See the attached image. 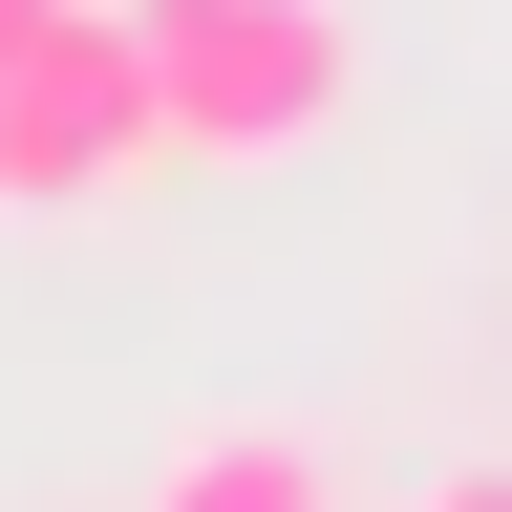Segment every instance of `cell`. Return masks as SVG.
<instances>
[{"label":"cell","mask_w":512,"mask_h":512,"mask_svg":"<svg viewBox=\"0 0 512 512\" xmlns=\"http://www.w3.org/2000/svg\"><path fill=\"white\" fill-rule=\"evenodd\" d=\"M107 22H128V86H150V150H192V171H278L363 107L342 0H107Z\"/></svg>","instance_id":"1"},{"label":"cell","mask_w":512,"mask_h":512,"mask_svg":"<svg viewBox=\"0 0 512 512\" xmlns=\"http://www.w3.org/2000/svg\"><path fill=\"white\" fill-rule=\"evenodd\" d=\"M150 171V86H128V22L64 0V22L0 64V214H107Z\"/></svg>","instance_id":"2"},{"label":"cell","mask_w":512,"mask_h":512,"mask_svg":"<svg viewBox=\"0 0 512 512\" xmlns=\"http://www.w3.org/2000/svg\"><path fill=\"white\" fill-rule=\"evenodd\" d=\"M150 512H342V448H320L299 406H214V427H171Z\"/></svg>","instance_id":"3"},{"label":"cell","mask_w":512,"mask_h":512,"mask_svg":"<svg viewBox=\"0 0 512 512\" xmlns=\"http://www.w3.org/2000/svg\"><path fill=\"white\" fill-rule=\"evenodd\" d=\"M384 512H512V448H470V470H427V491H384Z\"/></svg>","instance_id":"4"},{"label":"cell","mask_w":512,"mask_h":512,"mask_svg":"<svg viewBox=\"0 0 512 512\" xmlns=\"http://www.w3.org/2000/svg\"><path fill=\"white\" fill-rule=\"evenodd\" d=\"M43 22H64V0H0V64H22V43H43Z\"/></svg>","instance_id":"5"}]
</instances>
